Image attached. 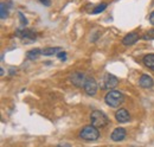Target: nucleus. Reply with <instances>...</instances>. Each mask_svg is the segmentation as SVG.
I'll list each match as a JSON object with an SVG mask.
<instances>
[{"mask_svg":"<svg viewBox=\"0 0 154 147\" xmlns=\"http://www.w3.org/2000/svg\"><path fill=\"white\" fill-rule=\"evenodd\" d=\"M104 101L109 107L116 108V107H120L125 102V95L117 90H110L109 92H107Z\"/></svg>","mask_w":154,"mask_h":147,"instance_id":"obj_1","label":"nucleus"},{"mask_svg":"<svg viewBox=\"0 0 154 147\" xmlns=\"http://www.w3.org/2000/svg\"><path fill=\"white\" fill-rule=\"evenodd\" d=\"M90 122H91V125L94 127L102 128V127H106L109 124V119H108V116L103 111H101V110H93L91 115H90Z\"/></svg>","mask_w":154,"mask_h":147,"instance_id":"obj_2","label":"nucleus"},{"mask_svg":"<svg viewBox=\"0 0 154 147\" xmlns=\"http://www.w3.org/2000/svg\"><path fill=\"white\" fill-rule=\"evenodd\" d=\"M79 138L85 140V141H95V140H97L100 138V132L93 125L85 126L79 132Z\"/></svg>","mask_w":154,"mask_h":147,"instance_id":"obj_3","label":"nucleus"},{"mask_svg":"<svg viewBox=\"0 0 154 147\" xmlns=\"http://www.w3.org/2000/svg\"><path fill=\"white\" fill-rule=\"evenodd\" d=\"M85 80H87V76L82 71H75V73H72L69 76V81L77 88L83 87L84 83H85Z\"/></svg>","mask_w":154,"mask_h":147,"instance_id":"obj_4","label":"nucleus"},{"mask_svg":"<svg viewBox=\"0 0 154 147\" xmlns=\"http://www.w3.org/2000/svg\"><path fill=\"white\" fill-rule=\"evenodd\" d=\"M83 89H84L85 94L89 95V96H94V95H96L97 82L95 81V78H93V77H87L85 83H84V86H83Z\"/></svg>","mask_w":154,"mask_h":147,"instance_id":"obj_5","label":"nucleus"},{"mask_svg":"<svg viewBox=\"0 0 154 147\" xmlns=\"http://www.w3.org/2000/svg\"><path fill=\"white\" fill-rule=\"evenodd\" d=\"M16 36L24 39L25 42H27V44H30L31 42H33L36 39V33L31 30H27V29H21V30H17L16 32Z\"/></svg>","mask_w":154,"mask_h":147,"instance_id":"obj_6","label":"nucleus"},{"mask_svg":"<svg viewBox=\"0 0 154 147\" xmlns=\"http://www.w3.org/2000/svg\"><path fill=\"white\" fill-rule=\"evenodd\" d=\"M103 83H104V88L106 89H114L115 87H117V84H119V80H117V77L114 76V75H112V74H106L104 75V77H103Z\"/></svg>","mask_w":154,"mask_h":147,"instance_id":"obj_7","label":"nucleus"},{"mask_svg":"<svg viewBox=\"0 0 154 147\" xmlns=\"http://www.w3.org/2000/svg\"><path fill=\"white\" fill-rule=\"evenodd\" d=\"M115 119L120 124H126L131 120V115L127 109H119L115 113Z\"/></svg>","mask_w":154,"mask_h":147,"instance_id":"obj_8","label":"nucleus"},{"mask_svg":"<svg viewBox=\"0 0 154 147\" xmlns=\"http://www.w3.org/2000/svg\"><path fill=\"white\" fill-rule=\"evenodd\" d=\"M126 134H127V133H126V129L125 128H121V127L115 128L114 132L112 133V140L115 141V142L122 141V140L126 138Z\"/></svg>","mask_w":154,"mask_h":147,"instance_id":"obj_9","label":"nucleus"},{"mask_svg":"<svg viewBox=\"0 0 154 147\" xmlns=\"http://www.w3.org/2000/svg\"><path fill=\"white\" fill-rule=\"evenodd\" d=\"M139 83H140V86H141L142 88H146V89L152 88L154 86L153 78H152L149 75H141L140 80H139Z\"/></svg>","mask_w":154,"mask_h":147,"instance_id":"obj_10","label":"nucleus"},{"mask_svg":"<svg viewBox=\"0 0 154 147\" xmlns=\"http://www.w3.org/2000/svg\"><path fill=\"white\" fill-rule=\"evenodd\" d=\"M137 40H139V33H136V32H131V33H128L127 36L122 39V44L126 45V46H128V45L135 44Z\"/></svg>","mask_w":154,"mask_h":147,"instance_id":"obj_11","label":"nucleus"},{"mask_svg":"<svg viewBox=\"0 0 154 147\" xmlns=\"http://www.w3.org/2000/svg\"><path fill=\"white\" fill-rule=\"evenodd\" d=\"M142 62H143V64H145L148 69H151L152 71H154V54L146 55L145 57H143Z\"/></svg>","mask_w":154,"mask_h":147,"instance_id":"obj_12","label":"nucleus"},{"mask_svg":"<svg viewBox=\"0 0 154 147\" xmlns=\"http://www.w3.org/2000/svg\"><path fill=\"white\" fill-rule=\"evenodd\" d=\"M39 55H42V50L40 49H32L26 54V58L30 61H35L39 57Z\"/></svg>","mask_w":154,"mask_h":147,"instance_id":"obj_13","label":"nucleus"},{"mask_svg":"<svg viewBox=\"0 0 154 147\" xmlns=\"http://www.w3.org/2000/svg\"><path fill=\"white\" fill-rule=\"evenodd\" d=\"M62 51V48H46L44 50H42V55L44 56H52L55 54H58Z\"/></svg>","mask_w":154,"mask_h":147,"instance_id":"obj_14","label":"nucleus"},{"mask_svg":"<svg viewBox=\"0 0 154 147\" xmlns=\"http://www.w3.org/2000/svg\"><path fill=\"white\" fill-rule=\"evenodd\" d=\"M107 8V4L106 2H102V4H100V5H97L96 7L93 10V14H97V13H101V12H103L104 10Z\"/></svg>","mask_w":154,"mask_h":147,"instance_id":"obj_15","label":"nucleus"},{"mask_svg":"<svg viewBox=\"0 0 154 147\" xmlns=\"http://www.w3.org/2000/svg\"><path fill=\"white\" fill-rule=\"evenodd\" d=\"M0 8H1V12H0V17L1 19H5L7 18V16H8V11H7V7H6V4L5 2H1V5H0Z\"/></svg>","mask_w":154,"mask_h":147,"instance_id":"obj_16","label":"nucleus"},{"mask_svg":"<svg viewBox=\"0 0 154 147\" xmlns=\"http://www.w3.org/2000/svg\"><path fill=\"white\" fill-rule=\"evenodd\" d=\"M145 40H151V39H154V29H151V30H148L143 37H142Z\"/></svg>","mask_w":154,"mask_h":147,"instance_id":"obj_17","label":"nucleus"},{"mask_svg":"<svg viewBox=\"0 0 154 147\" xmlns=\"http://www.w3.org/2000/svg\"><path fill=\"white\" fill-rule=\"evenodd\" d=\"M18 14H19V18H20V21H21V25H23V26H26V25H27V20H26V18L24 17V14H23L21 12H19Z\"/></svg>","mask_w":154,"mask_h":147,"instance_id":"obj_18","label":"nucleus"},{"mask_svg":"<svg viewBox=\"0 0 154 147\" xmlns=\"http://www.w3.org/2000/svg\"><path fill=\"white\" fill-rule=\"evenodd\" d=\"M57 56H58V58H60V59H63V61H65V58H66V55H65V52H64V51L58 52Z\"/></svg>","mask_w":154,"mask_h":147,"instance_id":"obj_19","label":"nucleus"},{"mask_svg":"<svg viewBox=\"0 0 154 147\" xmlns=\"http://www.w3.org/2000/svg\"><path fill=\"white\" fill-rule=\"evenodd\" d=\"M44 6H50L51 5V0H39Z\"/></svg>","mask_w":154,"mask_h":147,"instance_id":"obj_20","label":"nucleus"},{"mask_svg":"<svg viewBox=\"0 0 154 147\" xmlns=\"http://www.w3.org/2000/svg\"><path fill=\"white\" fill-rule=\"evenodd\" d=\"M149 21H151L152 25H154V11L151 13V16H149Z\"/></svg>","mask_w":154,"mask_h":147,"instance_id":"obj_21","label":"nucleus"},{"mask_svg":"<svg viewBox=\"0 0 154 147\" xmlns=\"http://www.w3.org/2000/svg\"><path fill=\"white\" fill-rule=\"evenodd\" d=\"M57 147H71L69 144H59V145H57Z\"/></svg>","mask_w":154,"mask_h":147,"instance_id":"obj_22","label":"nucleus"},{"mask_svg":"<svg viewBox=\"0 0 154 147\" xmlns=\"http://www.w3.org/2000/svg\"><path fill=\"white\" fill-rule=\"evenodd\" d=\"M13 74H14V69H11L10 70V75H13Z\"/></svg>","mask_w":154,"mask_h":147,"instance_id":"obj_23","label":"nucleus"},{"mask_svg":"<svg viewBox=\"0 0 154 147\" xmlns=\"http://www.w3.org/2000/svg\"><path fill=\"white\" fill-rule=\"evenodd\" d=\"M0 75H1V76H2V75H4V69H2V68H1V69H0Z\"/></svg>","mask_w":154,"mask_h":147,"instance_id":"obj_24","label":"nucleus"}]
</instances>
